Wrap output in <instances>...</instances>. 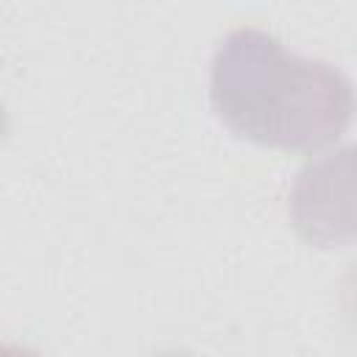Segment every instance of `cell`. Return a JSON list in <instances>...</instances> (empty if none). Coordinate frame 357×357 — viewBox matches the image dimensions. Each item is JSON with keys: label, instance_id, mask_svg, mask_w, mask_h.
Listing matches in <instances>:
<instances>
[{"label": "cell", "instance_id": "1", "mask_svg": "<svg viewBox=\"0 0 357 357\" xmlns=\"http://www.w3.org/2000/svg\"><path fill=\"white\" fill-rule=\"evenodd\" d=\"M212 109L237 137L312 151L346 131L354 98L351 81L332 64L301 59L273 36L240 28L215 53Z\"/></svg>", "mask_w": 357, "mask_h": 357}]
</instances>
